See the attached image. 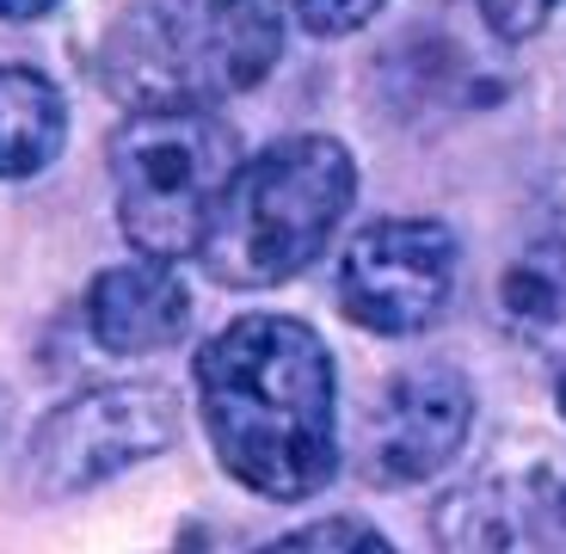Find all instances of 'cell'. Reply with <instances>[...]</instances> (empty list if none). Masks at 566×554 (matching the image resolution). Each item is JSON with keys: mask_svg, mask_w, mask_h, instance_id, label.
<instances>
[{"mask_svg": "<svg viewBox=\"0 0 566 554\" xmlns=\"http://www.w3.org/2000/svg\"><path fill=\"white\" fill-rule=\"evenodd\" d=\"M198 412L216 462L253 499L302 505L339 474L333 352L296 314H241L203 339Z\"/></svg>", "mask_w": 566, "mask_h": 554, "instance_id": "cell-1", "label": "cell"}, {"mask_svg": "<svg viewBox=\"0 0 566 554\" xmlns=\"http://www.w3.org/2000/svg\"><path fill=\"white\" fill-rule=\"evenodd\" d=\"M283 56V0H129L105 25L93 74L129 112L222 105Z\"/></svg>", "mask_w": 566, "mask_h": 554, "instance_id": "cell-2", "label": "cell"}, {"mask_svg": "<svg viewBox=\"0 0 566 554\" xmlns=\"http://www.w3.org/2000/svg\"><path fill=\"white\" fill-rule=\"evenodd\" d=\"M357 198V160L339 136H283L265 155L241 160L222 203L210 216V234L198 247V265L222 290H271L290 284L326 253Z\"/></svg>", "mask_w": 566, "mask_h": 554, "instance_id": "cell-3", "label": "cell"}, {"mask_svg": "<svg viewBox=\"0 0 566 554\" xmlns=\"http://www.w3.org/2000/svg\"><path fill=\"white\" fill-rule=\"evenodd\" d=\"M241 173V136L203 105L129 112L112 136L117 228L148 259H198L228 179Z\"/></svg>", "mask_w": 566, "mask_h": 554, "instance_id": "cell-4", "label": "cell"}, {"mask_svg": "<svg viewBox=\"0 0 566 554\" xmlns=\"http://www.w3.org/2000/svg\"><path fill=\"white\" fill-rule=\"evenodd\" d=\"M179 443V400L160 383H105L62 400L25 450V481L43 499L105 487L112 474L155 462Z\"/></svg>", "mask_w": 566, "mask_h": 554, "instance_id": "cell-5", "label": "cell"}, {"mask_svg": "<svg viewBox=\"0 0 566 554\" xmlns=\"http://www.w3.org/2000/svg\"><path fill=\"white\" fill-rule=\"evenodd\" d=\"M462 247L438 216H382L357 228L339 259V309L364 333L407 339L450 309Z\"/></svg>", "mask_w": 566, "mask_h": 554, "instance_id": "cell-6", "label": "cell"}, {"mask_svg": "<svg viewBox=\"0 0 566 554\" xmlns=\"http://www.w3.org/2000/svg\"><path fill=\"white\" fill-rule=\"evenodd\" d=\"M474 388L455 364H412L388 376L364 419V474L369 487L438 481L468 443Z\"/></svg>", "mask_w": 566, "mask_h": 554, "instance_id": "cell-7", "label": "cell"}, {"mask_svg": "<svg viewBox=\"0 0 566 554\" xmlns=\"http://www.w3.org/2000/svg\"><path fill=\"white\" fill-rule=\"evenodd\" d=\"M86 327L112 357H155L172 352L191 327V296L172 278L167 259H129L105 265L86 290Z\"/></svg>", "mask_w": 566, "mask_h": 554, "instance_id": "cell-8", "label": "cell"}, {"mask_svg": "<svg viewBox=\"0 0 566 554\" xmlns=\"http://www.w3.org/2000/svg\"><path fill=\"white\" fill-rule=\"evenodd\" d=\"M69 143V105L56 81L19 62H0V179H31Z\"/></svg>", "mask_w": 566, "mask_h": 554, "instance_id": "cell-9", "label": "cell"}, {"mask_svg": "<svg viewBox=\"0 0 566 554\" xmlns=\"http://www.w3.org/2000/svg\"><path fill=\"white\" fill-rule=\"evenodd\" d=\"M499 314L530 352L566 364V241H536L511 259L499 278Z\"/></svg>", "mask_w": 566, "mask_h": 554, "instance_id": "cell-10", "label": "cell"}, {"mask_svg": "<svg viewBox=\"0 0 566 554\" xmlns=\"http://www.w3.org/2000/svg\"><path fill=\"white\" fill-rule=\"evenodd\" d=\"M388 0H296V19L308 38H352L369 19L382 13Z\"/></svg>", "mask_w": 566, "mask_h": 554, "instance_id": "cell-11", "label": "cell"}, {"mask_svg": "<svg viewBox=\"0 0 566 554\" xmlns=\"http://www.w3.org/2000/svg\"><path fill=\"white\" fill-rule=\"evenodd\" d=\"M554 7H560V0H474L481 25L493 31V38H505V43L536 38V31L554 19Z\"/></svg>", "mask_w": 566, "mask_h": 554, "instance_id": "cell-12", "label": "cell"}, {"mask_svg": "<svg viewBox=\"0 0 566 554\" xmlns=\"http://www.w3.org/2000/svg\"><path fill=\"white\" fill-rule=\"evenodd\" d=\"M277 548H376L382 554L388 542L369 524H357V518H326V524H308V530H296V536H283Z\"/></svg>", "mask_w": 566, "mask_h": 554, "instance_id": "cell-13", "label": "cell"}, {"mask_svg": "<svg viewBox=\"0 0 566 554\" xmlns=\"http://www.w3.org/2000/svg\"><path fill=\"white\" fill-rule=\"evenodd\" d=\"M56 0H0V19H43Z\"/></svg>", "mask_w": 566, "mask_h": 554, "instance_id": "cell-14", "label": "cell"}, {"mask_svg": "<svg viewBox=\"0 0 566 554\" xmlns=\"http://www.w3.org/2000/svg\"><path fill=\"white\" fill-rule=\"evenodd\" d=\"M560 419H566V364H560Z\"/></svg>", "mask_w": 566, "mask_h": 554, "instance_id": "cell-15", "label": "cell"}]
</instances>
